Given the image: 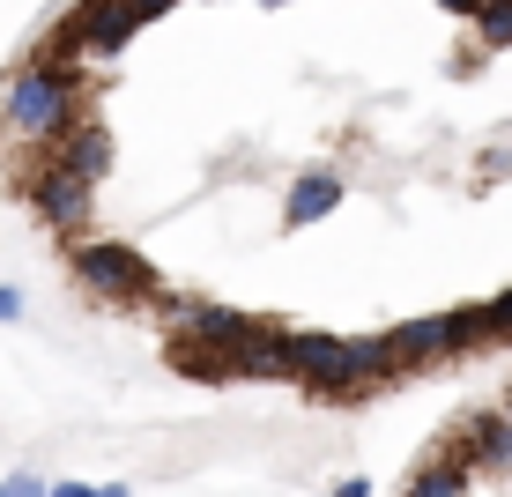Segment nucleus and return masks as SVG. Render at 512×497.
<instances>
[{
	"label": "nucleus",
	"mask_w": 512,
	"mask_h": 497,
	"mask_svg": "<svg viewBox=\"0 0 512 497\" xmlns=\"http://www.w3.org/2000/svg\"><path fill=\"white\" fill-rule=\"evenodd\" d=\"M67 268H75V282L97 297V305H112V312H156V319H171V327L193 312V297L171 290V282L156 275L134 245H119V238H82V245H67Z\"/></svg>",
	"instance_id": "nucleus-1"
},
{
	"label": "nucleus",
	"mask_w": 512,
	"mask_h": 497,
	"mask_svg": "<svg viewBox=\"0 0 512 497\" xmlns=\"http://www.w3.org/2000/svg\"><path fill=\"white\" fill-rule=\"evenodd\" d=\"M401 371H431L453 357H475V349H498V327H490V305H461V312H431V319H401L386 327Z\"/></svg>",
	"instance_id": "nucleus-2"
},
{
	"label": "nucleus",
	"mask_w": 512,
	"mask_h": 497,
	"mask_svg": "<svg viewBox=\"0 0 512 497\" xmlns=\"http://www.w3.org/2000/svg\"><path fill=\"white\" fill-rule=\"evenodd\" d=\"M431 453L461 460L468 475H512V423L498 416V408H461V416L438 431Z\"/></svg>",
	"instance_id": "nucleus-3"
},
{
	"label": "nucleus",
	"mask_w": 512,
	"mask_h": 497,
	"mask_svg": "<svg viewBox=\"0 0 512 497\" xmlns=\"http://www.w3.org/2000/svg\"><path fill=\"white\" fill-rule=\"evenodd\" d=\"M342 193H349L342 164H305L290 186H282V230H312L320 216H334V208H342Z\"/></svg>",
	"instance_id": "nucleus-4"
},
{
	"label": "nucleus",
	"mask_w": 512,
	"mask_h": 497,
	"mask_svg": "<svg viewBox=\"0 0 512 497\" xmlns=\"http://www.w3.org/2000/svg\"><path fill=\"white\" fill-rule=\"evenodd\" d=\"M401 497H475V475L446 453H423L409 468V483H401Z\"/></svg>",
	"instance_id": "nucleus-5"
},
{
	"label": "nucleus",
	"mask_w": 512,
	"mask_h": 497,
	"mask_svg": "<svg viewBox=\"0 0 512 497\" xmlns=\"http://www.w3.org/2000/svg\"><path fill=\"white\" fill-rule=\"evenodd\" d=\"M505 45H512V0H490L475 15V52H505Z\"/></svg>",
	"instance_id": "nucleus-6"
},
{
	"label": "nucleus",
	"mask_w": 512,
	"mask_h": 497,
	"mask_svg": "<svg viewBox=\"0 0 512 497\" xmlns=\"http://www.w3.org/2000/svg\"><path fill=\"white\" fill-rule=\"evenodd\" d=\"M171 8H179V0H127V15H134V30H141V23H164V15H171Z\"/></svg>",
	"instance_id": "nucleus-7"
},
{
	"label": "nucleus",
	"mask_w": 512,
	"mask_h": 497,
	"mask_svg": "<svg viewBox=\"0 0 512 497\" xmlns=\"http://www.w3.org/2000/svg\"><path fill=\"white\" fill-rule=\"evenodd\" d=\"M475 179H512V149H483V164H475Z\"/></svg>",
	"instance_id": "nucleus-8"
},
{
	"label": "nucleus",
	"mask_w": 512,
	"mask_h": 497,
	"mask_svg": "<svg viewBox=\"0 0 512 497\" xmlns=\"http://www.w3.org/2000/svg\"><path fill=\"white\" fill-rule=\"evenodd\" d=\"M490 327H498V342H512V290L490 297Z\"/></svg>",
	"instance_id": "nucleus-9"
},
{
	"label": "nucleus",
	"mask_w": 512,
	"mask_h": 497,
	"mask_svg": "<svg viewBox=\"0 0 512 497\" xmlns=\"http://www.w3.org/2000/svg\"><path fill=\"white\" fill-rule=\"evenodd\" d=\"M327 497H372V483H364V475H342V483H334Z\"/></svg>",
	"instance_id": "nucleus-10"
},
{
	"label": "nucleus",
	"mask_w": 512,
	"mask_h": 497,
	"mask_svg": "<svg viewBox=\"0 0 512 497\" xmlns=\"http://www.w3.org/2000/svg\"><path fill=\"white\" fill-rule=\"evenodd\" d=\"M438 8H453V15H461V23H475V15H483L490 0H438Z\"/></svg>",
	"instance_id": "nucleus-11"
},
{
	"label": "nucleus",
	"mask_w": 512,
	"mask_h": 497,
	"mask_svg": "<svg viewBox=\"0 0 512 497\" xmlns=\"http://www.w3.org/2000/svg\"><path fill=\"white\" fill-rule=\"evenodd\" d=\"M0 497H45V490H38V483H30V475H23V483H8Z\"/></svg>",
	"instance_id": "nucleus-12"
},
{
	"label": "nucleus",
	"mask_w": 512,
	"mask_h": 497,
	"mask_svg": "<svg viewBox=\"0 0 512 497\" xmlns=\"http://www.w3.org/2000/svg\"><path fill=\"white\" fill-rule=\"evenodd\" d=\"M52 497H104V490H90V483H60Z\"/></svg>",
	"instance_id": "nucleus-13"
},
{
	"label": "nucleus",
	"mask_w": 512,
	"mask_h": 497,
	"mask_svg": "<svg viewBox=\"0 0 512 497\" xmlns=\"http://www.w3.org/2000/svg\"><path fill=\"white\" fill-rule=\"evenodd\" d=\"M490 408H498V416H505V423H512V379H505V386H498V401H490Z\"/></svg>",
	"instance_id": "nucleus-14"
},
{
	"label": "nucleus",
	"mask_w": 512,
	"mask_h": 497,
	"mask_svg": "<svg viewBox=\"0 0 512 497\" xmlns=\"http://www.w3.org/2000/svg\"><path fill=\"white\" fill-rule=\"evenodd\" d=\"M260 8H282V0H260Z\"/></svg>",
	"instance_id": "nucleus-15"
}]
</instances>
